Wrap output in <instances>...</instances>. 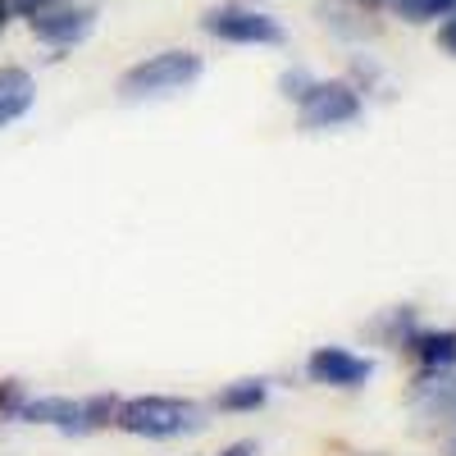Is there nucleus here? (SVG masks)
Returning a JSON list of instances; mask_svg holds the SVG:
<instances>
[{"label": "nucleus", "mask_w": 456, "mask_h": 456, "mask_svg": "<svg viewBox=\"0 0 456 456\" xmlns=\"http://www.w3.org/2000/svg\"><path fill=\"white\" fill-rule=\"evenodd\" d=\"M114 429H124L133 438H151V443H165V438H183V434H197L206 425V415L197 402H183V397H160V393H146V397H128L114 411Z\"/></svg>", "instance_id": "1"}, {"label": "nucleus", "mask_w": 456, "mask_h": 456, "mask_svg": "<svg viewBox=\"0 0 456 456\" xmlns=\"http://www.w3.org/2000/svg\"><path fill=\"white\" fill-rule=\"evenodd\" d=\"M201 55L197 51H160V55H146L142 64H133L124 78H119V101L137 105V101H160L174 96L183 87H192L201 78Z\"/></svg>", "instance_id": "2"}, {"label": "nucleus", "mask_w": 456, "mask_h": 456, "mask_svg": "<svg viewBox=\"0 0 456 456\" xmlns=\"http://www.w3.org/2000/svg\"><path fill=\"white\" fill-rule=\"evenodd\" d=\"M114 411H119V397H23L19 415L14 420L23 425H51L60 434H96L114 420Z\"/></svg>", "instance_id": "3"}, {"label": "nucleus", "mask_w": 456, "mask_h": 456, "mask_svg": "<svg viewBox=\"0 0 456 456\" xmlns=\"http://www.w3.org/2000/svg\"><path fill=\"white\" fill-rule=\"evenodd\" d=\"M201 28L210 37L228 46H283V28L279 19L260 14V10H247V5H219L201 19Z\"/></svg>", "instance_id": "4"}, {"label": "nucleus", "mask_w": 456, "mask_h": 456, "mask_svg": "<svg viewBox=\"0 0 456 456\" xmlns=\"http://www.w3.org/2000/svg\"><path fill=\"white\" fill-rule=\"evenodd\" d=\"M32 37L37 42H46L55 51H69V46H83L92 28H96V5H42V10H32L28 19Z\"/></svg>", "instance_id": "5"}, {"label": "nucleus", "mask_w": 456, "mask_h": 456, "mask_svg": "<svg viewBox=\"0 0 456 456\" xmlns=\"http://www.w3.org/2000/svg\"><path fill=\"white\" fill-rule=\"evenodd\" d=\"M297 105L306 128H342L361 119V96L352 83H311Z\"/></svg>", "instance_id": "6"}, {"label": "nucleus", "mask_w": 456, "mask_h": 456, "mask_svg": "<svg viewBox=\"0 0 456 456\" xmlns=\"http://www.w3.org/2000/svg\"><path fill=\"white\" fill-rule=\"evenodd\" d=\"M306 374L311 384H324V388H365L374 379V361L347 347H315L306 356Z\"/></svg>", "instance_id": "7"}, {"label": "nucleus", "mask_w": 456, "mask_h": 456, "mask_svg": "<svg viewBox=\"0 0 456 456\" xmlns=\"http://www.w3.org/2000/svg\"><path fill=\"white\" fill-rule=\"evenodd\" d=\"M406 347H411V356H415V361H420L425 379H434V374H447V370L456 365V333H452V329L411 333V338H406Z\"/></svg>", "instance_id": "8"}, {"label": "nucleus", "mask_w": 456, "mask_h": 456, "mask_svg": "<svg viewBox=\"0 0 456 456\" xmlns=\"http://www.w3.org/2000/svg\"><path fill=\"white\" fill-rule=\"evenodd\" d=\"M37 105V83H32V73L28 69H0V128H10L19 124L23 114Z\"/></svg>", "instance_id": "9"}, {"label": "nucleus", "mask_w": 456, "mask_h": 456, "mask_svg": "<svg viewBox=\"0 0 456 456\" xmlns=\"http://www.w3.org/2000/svg\"><path fill=\"white\" fill-rule=\"evenodd\" d=\"M265 397H270V384H265V379H242V384H228L215 397V406L219 411H256V406H265Z\"/></svg>", "instance_id": "10"}, {"label": "nucleus", "mask_w": 456, "mask_h": 456, "mask_svg": "<svg viewBox=\"0 0 456 456\" xmlns=\"http://www.w3.org/2000/svg\"><path fill=\"white\" fill-rule=\"evenodd\" d=\"M388 5L402 14V19H447L456 10V0H388Z\"/></svg>", "instance_id": "11"}, {"label": "nucleus", "mask_w": 456, "mask_h": 456, "mask_svg": "<svg viewBox=\"0 0 456 456\" xmlns=\"http://www.w3.org/2000/svg\"><path fill=\"white\" fill-rule=\"evenodd\" d=\"M23 397H28V388L19 384V379H10V384H0V411H5V415H10V420H14V415H19V406H23Z\"/></svg>", "instance_id": "12"}, {"label": "nucleus", "mask_w": 456, "mask_h": 456, "mask_svg": "<svg viewBox=\"0 0 456 456\" xmlns=\"http://www.w3.org/2000/svg\"><path fill=\"white\" fill-rule=\"evenodd\" d=\"M315 78H311V73L306 69H292V73H283V78H279V87H283V96H297L301 101V92H306Z\"/></svg>", "instance_id": "13"}, {"label": "nucleus", "mask_w": 456, "mask_h": 456, "mask_svg": "<svg viewBox=\"0 0 456 456\" xmlns=\"http://www.w3.org/2000/svg\"><path fill=\"white\" fill-rule=\"evenodd\" d=\"M438 46H443V51H447L452 60H456V10H452V19H447V23L438 28Z\"/></svg>", "instance_id": "14"}, {"label": "nucleus", "mask_w": 456, "mask_h": 456, "mask_svg": "<svg viewBox=\"0 0 456 456\" xmlns=\"http://www.w3.org/2000/svg\"><path fill=\"white\" fill-rule=\"evenodd\" d=\"M256 452H260V447H256L251 438H242V443H228V447H224L219 456H256Z\"/></svg>", "instance_id": "15"}, {"label": "nucleus", "mask_w": 456, "mask_h": 456, "mask_svg": "<svg viewBox=\"0 0 456 456\" xmlns=\"http://www.w3.org/2000/svg\"><path fill=\"white\" fill-rule=\"evenodd\" d=\"M5 5H19V10H28V14H32V10H42V5H51V0H5Z\"/></svg>", "instance_id": "16"}, {"label": "nucleus", "mask_w": 456, "mask_h": 456, "mask_svg": "<svg viewBox=\"0 0 456 456\" xmlns=\"http://www.w3.org/2000/svg\"><path fill=\"white\" fill-rule=\"evenodd\" d=\"M5 19H10V5H5V0H0V28H5Z\"/></svg>", "instance_id": "17"}, {"label": "nucleus", "mask_w": 456, "mask_h": 456, "mask_svg": "<svg viewBox=\"0 0 456 456\" xmlns=\"http://www.w3.org/2000/svg\"><path fill=\"white\" fill-rule=\"evenodd\" d=\"M443 397H447V402L456 406V384H447V393H443Z\"/></svg>", "instance_id": "18"}, {"label": "nucleus", "mask_w": 456, "mask_h": 456, "mask_svg": "<svg viewBox=\"0 0 456 456\" xmlns=\"http://www.w3.org/2000/svg\"><path fill=\"white\" fill-rule=\"evenodd\" d=\"M452 456H456V447H452Z\"/></svg>", "instance_id": "19"}]
</instances>
